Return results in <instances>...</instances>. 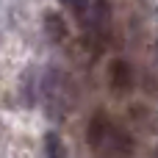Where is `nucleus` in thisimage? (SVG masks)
<instances>
[{"mask_svg": "<svg viewBox=\"0 0 158 158\" xmlns=\"http://www.w3.org/2000/svg\"><path fill=\"white\" fill-rule=\"evenodd\" d=\"M44 153H47V158H69L64 139H61L56 131H47V133H44Z\"/></svg>", "mask_w": 158, "mask_h": 158, "instance_id": "nucleus-7", "label": "nucleus"}, {"mask_svg": "<svg viewBox=\"0 0 158 158\" xmlns=\"http://www.w3.org/2000/svg\"><path fill=\"white\" fill-rule=\"evenodd\" d=\"M44 33H47V39L50 42H56V44H61V42H67L69 39V25H67V19H64V14H58V11H44Z\"/></svg>", "mask_w": 158, "mask_h": 158, "instance_id": "nucleus-5", "label": "nucleus"}, {"mask_svg": "<svg viewBox=\"0 0 158 158\" xmlns=\"http://www.w3.org/2000/svg\"><path fill=\"white\" fill-rule=\"evenodd\" d=\"M153 158H158V147H156V153H153Z\"/></svg>", "mask_w": 158, "mask_h": 158, "instance_id": "nucleus-9", "label": "nucleus"}, {"mask_svg": "<svg viewBox=\"0 0 158 158\" xmlns=\"http://www.w3.org/2000/svg\"><path fill=\"white\" fill-rule=\"evenodd\" d=\"M133 147H136L133 136L125 128H117L114 136H111V142H108V147H106V153H111L114 158H131L133 156Z\"/></svg>", "mask_w": 158, "mask_h": 158, "instance_id": "nucleus-6", "label": "nucleus"}, {"mask_svg": "<svg viewBox=\"0 0 158 158\" xmlns=\"http://www.w3.org/2000/svg\"><path fill=\"white\" fill-rule=\"evenodd\" d=\"M72 17H78V22L86 17V11H89V6H92V0H58Z\"/></svg>", "mask_w": 158, "mask_h": 158, "instance_id": "nucleus-8", "label": "nucleus"}, {"mask_svg": "<svg viewBox=\"0 0 158 158\" xmlns=\"http://www.w3.org/2000/svg\"><path fill=\"white\" fill-rule=\"evenodd\" d=\"M111 17H114V14H111V3H108V0H92L86 17L81 19V25H83V39H86V44H89L94 53H100V50L108 44L111 22H114Z\"/></svg>", "mask_w": 158, "mask_h": 158, "instance_id": "nucleus-1", "label": "nucleus"}, {"mask_svg": "<svg viewBox=\"0 0 158 158\" xmlns=\"http://www.w3.org/2000/svg\"><path fill=\"white\" fill-rule=\"evenodd\" d=\"M106 78H108V89L117 97L131 94L133 86H136V69H133V64L128 58H111L108 69H106Z\"/></svg>", "mask_w": 158, "mask_h": 158, "instance_id": "nucleus-2", "label": "nucleus"}, {"mask_svg": "<svg viewBox=\"0 0 158 158\" xmlns=\"http://www.w3.org/2000/svg\"><path fill=\"white\" fill-rule=\"evenodd\" d=\"M44 94H47V106H58L64 111H69V106L75 103L72 81L64 72H50L44 78Z\"/></svg>", "mask_w": 158, "mask_h": 158, "instance_id": "nucleus-3", "label": "nucleus"}, {"mask_svg": "<svg viewBox=\"0 0 158 158\" xmlns=\"http://www.w3.org/2000/svg\"><path fill=\"white\" fill-rule=\"evenodd\" d=\"M114 131H117L114 119L103 108H97L89 117V125H86V142H89V147L92 150H106L108 142H111V136H114Z\"/></svg>", "mask_w": 158, "mask_h": 158, "instance_id": "nucleus-4", "label": "nucleus"}]
</instances>
